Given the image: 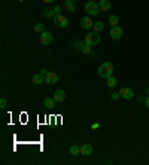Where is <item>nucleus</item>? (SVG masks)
I'll list each match as a JSON object with an SVG mask.
<instances>
[{
    "label": "nucleus",
    "mask_w": 149,
    "mask_h": 165,
    "mask_svg": "<svg viewBox=\"0 0 149 165\" xmlns=\"http://www.w3.org/2000/svg\"><path fill=\"white\" fill-rule=\"evenodd\" d=\"M52 33L51 31H48V30H45V31H42L41 33V37H39V40H41L42 45H45V46H48V45H51L52 43Z\"/></svg>",
    "instance_id": "39448f33"
},
{
    "label": "nucleus",
    "mask_w": 149,
    "mask_h": 165,
    "mask_svg": "<svg viewBox=\"0 0 149 165\" xmlns=\"http://www.w3.org/2000/svg\"><path fill=\"white\" fill-rule=\"evenodd\" d=\"M148 2H149V0H148Z\"/></svg>",
    "instance_id": "72a5a7b5"
},
{
    "label": "nucleus",
    "mask_w": 149,
    "mask_h": 165,
    "mask_svg": "<svg viewBox=\"0 0 149 165\" xmlns=\"http://www.w3.org/2000/svg\"><path fill=\"white\" fill-rule=\"evenodd\" d=\"M41 73H42V75H43V76H45V75H46V73H48V71H46V70H45V69H42V70H41Z\"/></svg>",
    "instance_id": "c756f323"
},
{
    "label": "nucleus",
    "mask_w": 149,
    "mask_h": 165,
    "mask_svg": "<svg viewBox=\"0 0 149 165\" xmlns=\"http://www.w3.org/2000/svg\"><path fill=\"white\" fill-rule=\"evenodd\" d=\"M60 80V76L57 75V73H54V71H48L46 75H45V82L48 83V85H54V83H57Z\"/></svg>",
    "instance_id": "6e6552de"
},
{
    "label": "nucleus",
    "mask_w": 149,
    "mask_h": 165,
    "mask_svg": "<svg viewBox=\"0 0 149 165\" xmlns=\"http://www.w3.org/2000/svg\"><path fill=\"white\" fill-rule=\"evenodd\" d=\"M93 144H89V143H85V144L81 146V155L82 156H89V155H93Z\"/></svg>",
    "instance_id": "9d476101"
},
{
    "label": "nucleus",
    "mask_w": 149,
    "mask_h": 165,
    "mask_svg": "<svg viewBox=\"0 0 149 165\" xmlns=\"http://www.w3.org/2000/svg\"><path fill=\"white\" fill-rule=\"evenodd\" d=\"M84 55H94V51H93V46H89V45H85L81 51Z\"/></svg>",
    "instance_id": "aec40b11"
},
{
    "label": "nucleus",
    "mask_w": 149,
    "mask_h": 165,
    "mask_svg": "<svg viewBox=\"0 0 149 165\" xmlns=\"http://www.w3.org/2000/svg\"><path fill=\"white\" fill-rule=\"evenodd\" d=\"M73 2H74V0H73Z\"/></svg>",
    "instance_id": "f704fd0d"
},
{
    "label": "nucleus",
    "mask_w": 149,
    "mask_h": 165,
    "mask_svg": "<svg viewBox=\"0 0 149 165\" xmlns=\"http://www.w3.org/2000/svg\"><path fill=\"white\" fill-rule=\"evenodd\" d=\"M42 15H43L46 20H51V18L55 16V12H54V9H45V11L42 12Z\"/></svg>",
    "instance_id": "f3484780"
},
{
    "label": "nucleus",
    "mask_w": 149,
    "mask_h": 165,
    "mask_svg": "<svg viewBox=\"0 0 149 165\" xmlns=\"http://www.w3.org/2000/svg\"><path fill=\"white\" fill-rule=\"evenodd\" d=\"M85 45H87L85 40H74L73 42V48L76 49V51H82V48H84Z\"/></svg>",
    "instance_id": "6ab92c4d"
},
{
    "label": "nucleus",
    "mask_w": 149,
    "mask_h": 165,
    "mask_svg": "<svg viewBox=\"0 0 149 165\" xmlns=\"http://www.w3.org/2000/svg\"><path fill=\"white\" fill-rule=\"evenodd\" d=\"M145 92H146V95H149V86L146 88V89H145Z\"/></svg>",
    "instance_id": "2f4dec72"
},
{
    "label": "nucleus",
    "mask_w": 149,
    "mask_h": 165,
    "mask_svg": "<svg viewBox=\"0 0 149 165\" xmlns=\"http://www.w3.org/2000/svg\"><path fill=\"white\" fill-rule=\"evenodd\" d=\"M69 152H70L72 156H79V155H81V147L78 144H72L70 149H69Z\"/></svg>",
    "instance_id": "4468645a"
},
{
    "label": "nucleus",
    "mask_w": 149,
    "mask_h": 165,
    "mask_svg": "<svg viewBox=\"0 0 149 165\" xmlns=\"http://www.w3.org/2000/svg\"><path fill=\"white\" fill-rule=\"evenodd\" d=\"M33 30L36 33H42V31H45V24H41V22H37V24H34Z\"/></svg>",
    "instance_id": "5701e85b"
},
{
    "label": "nucleus",
    "mask_w": 149,
    "mask_h": 165,
    "mask_svg": "<svg viewBox=\"0 0 149 165\" xmlns=\"http://www.w3.org/2000/svg\"><path fill=\"white\" fill-rule=\"evenodd\" d=\"M54 100L57 103H61V101H64L66 100V92L64 89H57L54 92Z\"/></svg>",
    "instance_id": "9b49d317"
},
{
    "label": "nucleus",
    "mask_w": 149,
    "mask_h": 165,
    "mask_svg": "<svg viewBox=\"0 0 149 165\" xmlns=\"http://www.w3.org/2000/svg\"><path fill=\"white\" fill-rule=\"evenodd\" d=\"M20 2H21V3H22V2H24V0H20Z\"/></svg>",
    "instance_id": "473e14b6"
},
{
    "label": "nucleus",
    "mask_w": 149,
    "mask_h": 165,
    "mask_svg": "<svg viewBox=\"0 0 149 165\" xmlns=\"http://www.w3.org/2000/svg\"><path fill=\"white\" fill-rule=\"evenodd\" d=\"M99 5H100V9H102L103 12H108V11H110V7H112V3L109 0H99Z\"/></svg>",
    "instance_id": "f8f14e48"
},
{
    "label": "nucleus",
    "mask_w": 149,
    "mask_h": 165,
    "mask_svg": "<svg viewBox=\"0 0 149 165\" xmlns=\"http://www.w3.org/2000/svg\"><path fill=\"white\" fill-rule=\"evenodd\" d=\"M6 106H7V101H6V98L3 97L2 100H0V109L3 110V109H6Z\"/></svg>",
    "instance_id": "b1692460"
},
{
    "label": "nucleus",
    "mask_w": 149,
    "mask_h": 165,
    "mask_svg": "<svg viewBox=\"0 0 149 165\" xmlns=\"http://www.w3.org/2000/svg\"><path fill=\"white\" fill-rule=\"evenodd\" d=\"M84 40H85L87 45L94 46V45H99V43H100L102 37H100V33H99V31H93V33H87L85 37H84Z\"/></svg>",
    "instance_id": "7ed1b4c3"
},
{
    "label": "nucleus",
    "mask_w": 149,
    "mask_h": 165,
    "mask_svg": "<svg viewBox=\"0 0 149 165\" xmlns=\"http://www.w3.org/2000/svg\"><path fill=\"white\" fill-rule=\"evenodd\" d=\"M54 12H55V15H60L61 14V7L60 6H55L54 7Z\"/></svg>",
    "instance_id": "bb28decb"
},
{
    "label": "nucleus",
    "mask_w": 149,
    "mask_h": 165,
    "mask_svg": "<svg viewBox=\"0 0 149 165\" xmlns=\"http://www.w3.org/2000/svg\"><path fill=\"white\" fill-rule=\"evenodd\" d=\"M110 98H112L113 101H116V100L121 98V95H119V92H112V94H110Z\"/></svg>",
    "instance_id": "393cba45"
},
{
    "label": "nucleus",
    "mask_w": 149,
    "mask_h": 165,
    "mask_svg": "<svg viewBox=\"0 0 149 165\" xmlns=\"http://www.w3.org/2000/svg\"><path fill=\"white\" fill-rule=\"evenodd\" d=\"M118 22H119V18H118L116 15H110V16H109V24H110V27L118 25Z\"/></svg>",
    "instance_id": "412c9836"
},
{
    "label": "nucleus",
    "mask_w": 149,
    "mask_h": 165,
    "mask_svg": "<svg viewBox=\"0 0 149 165\" xmlns=\"http://www.w3.org/2000/svg\"><path fill=\"white\" fill-rule=\"evenodd\" d=\"M113 71H115V67H113L112 62H109V61H104L102 66L99 67V70H97L99 76L103 77V79H108L110 76H113Z\"/></svg>",
    "instance_id": "f257e3e1"
},
{
    "label": "nucleus",
    "mask_w": 149,
    "mask_h": 165,
    "mask_svg": "<svg viewBox=\"0 0 149 165\" xmlns=\"http://www.w3.org/2000/svg\"><path fill=\"white\" fill-rule=\"evenodd\" d=\"M52 20H54V24L58 28H66V27H69V24H70L67 18H66L64 15H61V14L60 15H55Z\"/></svg>",
    "instance_id": "20e7f679"
},
{
    "label": "nucleus",
    "mask_w": 149,
    "mask_h": 165,
    "mask_svg": "<svg viewBox=\"0 0 149 165\" xmlns=\"http://www.w3.org/2000/svg\"><path fill=\"white\" fill-rule=\"evenodd\" d=\"M31 82H33L34 85H41V83H43V82H45V76L42 75V73L33 75V77H31Z\"/></svg>",
    "instance_id": "ddd939ff"
},
{
    "label": "nucleus",
    "mask_w": 149,
    "mask_h": 165,
    "mask_svg": "<svg viewBox=\"0 0 149 165\" xmlns=\"http://www.w3.org/2000/svg\"><path fill=\"white\" fill-rule=\"evenodd\" d=\"M43 104H45L46 109H54L57 101L54 100V97H52V98H45V100H43Z\"/></svg>",
    "instance_id": "2eb2a0df"
},
{
    "label": "nucleus",
    "mask_w": 149,
    "mask_h": 165,
    "mask_svg": "<svg viewBox=\"0 0 149 165\" xmlns=\"http://www.w3.org/2000/svg\"><path fill=\"white\" fill-rule=\"evenodd\" d=\"M81 27L84 28V30H89V28L94 27V22H93V20H91V16H84V18H81Z\"/></svg>",
    "instance_id": "1a4fd4ad"
},
{
    "label": "nucleus",
    "mask_w": 149,
    "mask_h": 165,
    "mask_svg": "<svg viewBox=\"0 0 149 165\" xmlns=\"http://www.w3.org/2000/svg\"><path fill=\"white\" fill-rule=\"evenodd\" d=\"M145 100H146L145 95H137V101H139V103H145Z\"/></svg>",
    "instance_id": "a878e982"
},
{
    "label": "nucleus",
    "mask_w": 149,
    "mask_h": 165,
    "mask_svg": "<svg viewBox=\"0 0 149 165\" xmlns=\"http://www.w3.org/2000/svg\"><path fill=\"white\" fill-rule=\"evenodd\" d=\"M118 92H119V95H121L124 100H127V101H128V100H133V98L136 97L134 91L131 89V88H121Z\"/></svg>",
    "instance_id": "423d86ee"
},
{
    "label": "nucleus",
    "mask_w": 149,
    "mask_h": 165,
    "mask_svg": "<svg viewBox=\"0 0 149 165\" xmlns=\"http://www.w3.org/2000/svg\"><path fill=\"white\" fill-rule=\"evenodd\" d=\"M64 7L67 9L69 12H74V11H76V6H74L73 0H64Z\"/></svg>",
    "instance_id": "dca6fc26"
},
{
    "label": "nucleus",
    "mask_w": 149,
    "mask_h": 165,
    "mask_svg": "<svg viewBox=\"0 0 149 165\" xmlns=\"http://www.w3.org/2000/svg\"><path fill=\"white\" fill-rule=\"evenodd\" d=\"M85 12H87V15L88 16H97V15L100 14V5L99 3H95L94 0H88L87 3H85Z\"/></svg>",
    "instance_id": "f03ea898"
},
{
    "label": "nucleus",
    "mask_w": 149,
    "mask_h": 165,
    "mask_svg": "<svg viewBox=\"0 0 149 165\" xmlns=\"http://www.w3.org/2000/svg\"><path fill=\"white\" fill-rule=\"evenodd\" d=\"M145 104H146V107L149 109V95H146V100H145Z\"/></svg>",
    "instance_id": "c85d7f7f"
},
{
    "label": "nucleus",
    "mask_w": 149,
    "mask_h": 165,
    "mask_svg": "<svg viewBox=\"0 0 149 165\" xmlns=\"http://www.w3.org/2000/svg\"><path fill=\"white\" fill-rule=\"evenodd\" d=\"M106 82H108L109 88H116V85H118V80H116V77H113V76L108 77V79H106Z\"/></svg>",
    "instance_id": "a211bd4d"
},
{
    "label": "nucleus",
    "mask_w": 149,
    "mask_h": 165,
    "mask_svg": "<svg viewBox=\"0 0 149 165\" xmlns=\"http://www.w3.org/2000/svg\"><path fill=\"white\" fill-rule=\"evenodd\" d=\"M103 28H104V22H103V21H97V22H94V27H93L94 31H99V33H100Z\"/></svg>",
    "instance_id": "4be33fe9"
},
{
    "label": "nucleus",
    "mask_w": 149,
    "mask_h": 165,
    "mask_svg": "<svg viewBox=\"0 0 149 165\" xmlns=\"http://www.w3.org/2000/svg\"><path fill=\"white\" fill-rule=\"evenodd\" d=\"M99 126H100V124H97V122H94V124L91 125V130H97Z\"/></svg>",
    "instance_id": "cd10ccee"
},
{
    "label": "nucleus",
    "mask_w": 149,
    "mask_h": 165,
    "mask_svg": "<svg viewBox=\"0 0 149 165\" xmlns=\"http://www.w3.org/2000/svg\"><path fill=\"white\" fill-rule=\"evenodd\" d=\"M122 28L119 25H115V27H110V39L112 40H119L122 37Z\"/></svg>",
    "instance_id": "0eeeda50"
},
{
    "label": "nucleus",
    "mask_w": 149,
    "mask_h": 165,
    "mask_svg": "<svg viewBox=\"0 0 149 165\" xmlns=\"http://www.w3.org/2000/svg\"><path fill=\"white\" fill-rule=\"evenodd\" d=\"M43 2H45V3H52L54 0H43Z\"/></svg>",
    "instance_id": "7c9ffc66"
}]
</instances>
